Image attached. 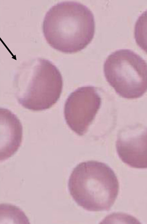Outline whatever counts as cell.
Instances as JSON below:
<instances>
[{
	"instance_id": "obj_1",
	"label": "cell",
	"mask_w": 147,
	"mask_h": 224,
	"mask_svg": "<svg viewBox=\"0 0 147 224\" xmlns=\"http://www.w3.org/2000/svg\"><path fill=\"white\" fill-rule=\"evenodd\" d=\"M94 15L79 2L65 1L52 6L46 13L42 31L48 43L66 53L80 51L92 40L95 33Z\"/></svg>"
},
{
	"instance_id": "obj_2",
	"label": "cell",
	"mask_w": 147,
	"mask_h": 224,
	"mask_svg": "<svg viewBox=\"0 0 147 224\" xmlns=\"http://www.w3.org/2000/svg\"><path fill=\"white\" fill-rule=\"evenodd\" d=\"M16 97L24 107L34 111L51 108L62 92L63 81L57 67L49 60L32 59L22 64L14 79Z\"/></svg>"
},
{
	"instance_id": "obj_3",
	"label": "cell",
	"mask_w": 147,
	"mask_h": 224,
	"mask_svg": "<svg viewBox=\"0 0 147 224\" xmlns=\"http://www.w3.org/2000/svg\"><path fill=\"white\" fill-rule=\"evenodd\" d=\"M68 188L76 202L90 211L109 210L116 199L119 185L113 170L97 161L81 163L69 176Z\"/></svg>"
},
{
	"instance_id": "obj_4",
	"label": "cell",
	"mask_w": 147,
	"mask_h": 224,
	"mask_svg": "<svg viewBox=\"0 0 147 224\" xmlns=\"http://www.w3.org/2000/svg\"><path fill=\"white\" fill-rule=\"evenodd\" d=\"M103 70L107 82L123 98L137 99L147 91V63L131 50L120 49L111 53Z\"/></svg>"
},
{
	"instance_id": "obj_5",
	"label": "cell",
	"mask_w": 147,
	"mask_h": 224,
	"mask_svg": "<svg viewBox=\"0 0 147 224\" xmlns=\"http://www.w3.org/2000/svg\"><path fill=\"white\" fill-rule=\"evenodd\" d=\"M101 99L94 86L79 88L72 92L64 105V115L71 129L82 136L86 132L99 109Z\"/></svg>"
},
{
	"instance_id": "obj_6",
	"label": "cell",
	"mask_w": 147,
	"mask_h": 224,
	"mask_svg": "<svg viewBox=\"0 0 147 224\" xmlns=\"http://www.w3.org/2000/svg\"><path fill=\"white\" fill-rule=\"evenodd\" d=\"M116 147L121 161L129 166L147 168V127L141 124L128 125L117 136Z\"/></svg>"
},
{
	"instance_id": "obj_7",
	"label": "cell",
	"mask_w": 147,
	"mask_h": 224,
	"mask_svg": "<svg viewBox=\"0 0 147 224\" xmlns=\"http://www.w3.org/2000/svg\"><path fill=\"white\" fill-rule=\"evenodd\" d=\"M1 132L2 146H1V161L12 156L19 148L22 140V127L17 117L9 110L0 108Z\"/></svg>"
},
{
	"instance_id": "obj_8",
	"label": "cell",
	"mask_w": 147,
	"mask_h": 224,
	"mask_svg": "<svg viewBox=\"0 0 147 224\" xmlns=\"http://www.w3.org/2000/svg\"><path fill=\"white\" fill-rule=\"evenodd\" d=\"M134 37L137 45L147 54V10L139 16L136 22Z\"/></svg>"
}]
</instances>
